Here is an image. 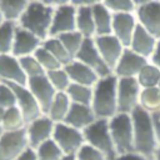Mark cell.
I'll return each instance as SVG.
<instances>
[{
  "instance_id": "6da1fadb",
  "label": "cell",
  "mask_w": 160,
  "mask_h": 160,
  "mask_svg": "<svg viewBox=\"0 0 160 160\" xmlns=\"http://www.w3.org/2000/svg\"><path fill=\"white\" fill-rule=\"evenodd\" d=\"M131 119L134 126L135 151L154 160V155L160 148L154 116L139 106L132 111Z\"/></svg>"
},
{
  "instance_id": "7a4b0ae2",
  "label": "cell",
  "mask_w": 160,
  "mask_h": 160,
  "mask_svg": "<svg viewBox=\"0 0 160 160\" xmlns=\"http://www.w3.org/2000/svg\"><path fill=\"white\" fill-rule=\"evenodd\" d=\"M91 109L96 119L110 120L118 114V78L114 74L99 79L92 88Z\"/></svg>"
},
{
  "instance_id": "3957f363",
  "label": "cell",
  "mask_w": 160,
  "mask_h": 160,
  "mask_svg": "<svg viewBox=\"0 0 160 160\" xmlns=\"http://www.w3.org/2000/svg\"><path fill=\"white\" fill-rule=\"evenodd\" d=\"M54 10V8L46 5L44 1H29L18 25L34 34L41 41H45L49 39Z\"/></svg>"
},
{
  "instance_id": "277c9868",
  "label": "cell",
  "mask_w": 160,
  "mask_h": 160,
  "mask_svg": "<svg viewBox=\"0 0 160 160\" xmlns=\"http://www.w3.org/2000/svg\"><path fill=\"white\" fill-rule=\"evenodd\" d=\"M109 129L118 156L135 151L134 126L131 115L118 112L114 118L109 120Z\"/></svg>"
},
{
  "instance_id": "5b68a950",
  "label": "cell",
  "mask_w": 160,
  "mask_h": 160,
  "mask_svg": "<svg viewBox=\"0 0 160 160\" xmlns=\"http://www.w3.org/2000/svg\"><path fill=\"white\" fill-rule=\"evenodd\" d=\"M82 134L85 138V144L99 150L106 158V160H115L118 158L109 129V120L98 119L85 130H82Z\"/></svg>"
},
{
  "instance_id": "8992f818",
  "label": "cell",
  "mask_w": 160,
  "mask_h": 160,
  "mask_svg": "<svg viewBox=\"0 0 160 160\" xmlns=\"http://www.w3.org/2000/svg\"><path fill=\"white\" fill-rule=\"evenodd\" d=\"M138 24L160 40V0H135Z\"/></svg>"
},
{
  "instance_id": "52a82bcc",
  "label": "cell",
  "mask_w": 160,
  "mask_h": 160,
  "mask_svg": "<svg viewBox=\"0 0 160 160\" xmlns=\"http://www.w3.org/2000/svg\"><path fill=\"white\" fill-rule=\"evenodd\" d=\"M141 86L135 78H118V112L131 115L139 108Z\"/></svg>"
},
{
  "instance_id": "ba28073f",
  "label": "cell",
  "mask_w": 160,
  "mask_h": 160,
  "mask_svg": "<svg viewBox=\"0 0 160 160\" xmlns=\"http://www.w3.org/2000/svg\"><path fill=\"white\" fill-rule=\"evenodd\" d=\"M52 140L58 144L64 155H76L81 146L85 145L82 131L74 129L65 122L55 124Z\"/></svg>"
},
{
  "instance_id": "9c48e42d",
  "label": "cell",
  "mask_w": 160,
  "mask_h": 160,
  "mask_svg": "<svg viewBox=\"0 0 160 160\" xmlns=\"http://www.w3.org/2000/svg\"><path fill=\"white\" fill-rule=\"evenodd\" d=\"M29 146L26 129L4 131L0 138V160H16Z\"/></svg>"
},
{
  "instance_id": "30bf717a",
  "label": "cell",
  "mask_w": 160,
  "mask_h": 160,
  "mask_svg": "<svg viewBox=\"0 0 160 160\" xmlns=\"http://www.w3.org/2000/svg\"><path fill=\"white\" fill-rule=\"evenodd\" d=\"M75 60L82 62L86 66H89L90 69H92L100 79L114 74L112 70L102 60V58L95 45L94 39H84V42H82L79 52L75 56Z\"/></svg>"
},
{
  "instance_id": "8fae6325",
  "label": "cell",
  "mask_w": 160,
  "mask_h": 160,
  "mask_svg": "<svg viewBox=\"0 0 160 160\" xmlns=\"http://www.w3.org/2000/svg\"><path fill=\"white\" fill-rule=\"evenodd\" d=\"M76 11L78 9L71 4V1H66L58 6L54 10L49 38H58L62 34L76 31Z\"/></svg>"
},
{
  "instance_id": "7c38bea8",
  "label": "cell",
  "mask_w": 160,
  "mask_h": 160,
  "mask_svg": "<svg viewBox=\"0 0 160 160\" xmlns=\"http://www.w3.org/2000/svg\"><path fill=\"white\" fill-rule=\"evenodd\" d=\"M5 84H8L15 92L16 106L20 109L26 125H29L30 122H32L34 120H36L44 115L39 102L36 101V99L34 98L31 91L28 89V86H21V85H16V84H11V82H5Z\"/></svg>"
},
{
  "instance_id": "4fadbf2b",
  "label": "cell",
  "mask_w": 160,
  "mask_h": 160,
  "mask_svg": "<svg viewBox=\"0 0 160 160\" xmlns=\"http://www.w3.org/2000/svg\"><path fill=\"white\" fill-rule=\"evenodd\" d=\"M28 89L31 91L36 101L39 102L41 111L44 115H48L50 106L55 99V95L58 91L54 89L51 82L49 81L46 75L38 76V78H31L28 80Z\"/></svg>"
},
{
  "instance_id": "5bb4252c",
  "label": "cell",
  "mask_w": 160,
  "mask_h": 160,
  "mask_svg": "<svg viewBox=\"0 0 160 160\" xmlns=\"http://www.w3.org/2000/svg\"><path fill=\"white\" fill-rule=\"evenodd\" d=\"M55 122L46 115L40 116L29 125H26V135L29 140V146L31 149H38L45 141L52 139Z\"/></svg>"
},
{
  "instance_id": "9a60e30c",
  "label": "cell",
  "mask_w": 160,
  "mask_h": 160,
  "mask_svg": "<svg viewBox=\"0 0 160 160\" xmlns=\"http://www.w3.org/2000/svg\"><path fill=\"white\" fill-rule=\"evenodd\" d=\"M95 45L102 58V60L106 62V65L112 70L119 62L124 50L126 49L112 34L111 35H105V36H95L94 38Z\"/></svg>"
},
{
  "instance_id": "2e32d148",
  "label": "cell",
  "mask_w": 160,
  "mask_h": 160,
  "mask_svg": "<svg viewBox=\"0 0 160 160\" xmlns=\"http://www.w3.org/2000/svg\"><path fill=\"white\" fill-rule=\"evenodd\" d=\"M149 62L148 59L134 52L131 49L126 48L114 69V75L119 79L121 78H135L139 75L141 69Z\"/></svg>"
},
{
  "instance_id": "e0dca14e",
  "label": "cell",
  "mask_w": 160,
  "mask_h": 160,
  "mask_svg": "<svg viewBox=\"0 0 160 160\" xmlns=\"http://www.w3.org/2000/svg\"><path fill=\"white\" fill-rule=\"evenodd\" d=\"M28 76L25 75L20 61L11 54L0 55V81L28 86Z\"/></svg>"
},
{
  "instance_id": "ac0fdd59",
  "label": "cell",
  "mask_w": 160,
  "mask_h": 160,
  "mask_svg": "<svg viewBox=\"0 0 160 160\" xmlns=\"http://www.w3.org/2000/svg\"><path fill=\"white\" fill-rule=\"evenodd\" d=\"M71 4L78 9L76 11V30L85 39H94L96 36L95 22L92 16L94 0L88 1H71Z\"/></svg>"
},
{
  "instance_id": "d6986e66",
  "label": "cell",
  "mask_w": 160,
  "mask_h": 160,
  "mask_svg": "<svg viewBox=\"0 0 160 160\" xmlns=\"http://www.w3.org/2000/svg\"><path fill=\"white\" fill-rule=\"evenodd\" d=\"M138 25L135 14H112V35L125 48L130 46Z\"/></svg>"
},
{
  "instance_id": "ffe728a7",
  "label": "cell",
  "mask_w": 160,
  "mask_h": 160,
  "mask_svg": "<svg viewBox=\"0 0 160 160\" xmlns=\"http://www.w3.org/2000/svg\"><path fill=\"white\" fill-rule=\"evenodd\" d=\"M41 45H42V41L39 38H36L34 34H31L30 31L18 25L15 30L11 55H14L18 59L24 58V56H30V55H34L35 51Z\"/></svg>"
},
{
  "instance_id": "44dd1931",
  "label": "cell",
  "mask_w": 160,
  "mask_h": 160,
  "mask_svg": "<svg viewBox=\"0 0 160 160\" xmlns=\"http://www.w3.org/2000/svg\"><path fill=\"white\" fill-rule=\"evenodd\" d=\"M96 116L91 109V106L80 105L71 102L70 110L64 120V122L74 129L78 130H85L88 126H90L94 121H96Z\"/></svg>"
},
{
  "instance_id": "7402d4cb",
  "label": "cell",
  "mask_w": 160,
  "mask_h": 160,
  "mask_svg": "<svg viewBox=\"0 0 160 160\" xmlns=\"http://www.w3.org/2000/svg\"><path fill=\"white\" fill-rule=\"evenodd\" d=\"M64 69L68 72L71 82H74V84L94 88L95 84L100 79L98 76V74L92 69H90L89 66H86L85 64H82V62H80V61H78L75 59L70 64L65 65Z\"/></svg>"
},
{
  "instance_id": "603a6c76",
  "label": "cell",
  "mask_w": 160,
  "mask_h": 160,
  "mask_svg": "<svg viewBox=\"0 0 160 160\" xmlns=\"http://www.w3.org/2000/svg\"><path fill=\"white\" fill-rule=\"evenodd\" d=\"M156 44H158V39L154 38L144 28L138 25V28L135 30V34H134V36L131 39L129 49H131L134 52H136L140 56H142V58L149 60L150 56L152 55L154 50H155Z\"/></svg>"
},
{
  "instance_id": "cb8c5ba5",
  "label": "cell",
  "mask_w": 160,
  "mask_h": 160,
  "mask_svg": "<svg viewBox=\"0 0 160 160\" xmlns=\"http://www.w3.org/2000/svg\"><path fill=\"white\" fill-rule=\"evenodd\" d=\"M92 16L96 36L112 34V12L104 5L102 1H95V4L92 5Z\"/></svg>"
},
{
  "instance_id": "d4e9b609",
  "label": "cell",
  "mask_w": 160,
  "mask_h": 160,
  "mask_svg": "<svg viewBox=\"0 0 160 160\" xmlns=\"http://www.w3.org/2000/svg\"><path fill=\"white\" fill-rule=\"evenodd\" d=\"M71 106V100L68 96L66 92H58L55 95V99L50 106V110L46 116H49L55 124L64 122L69 110Z\"/></svg>"
},
{
  "instance_id": "484cf974",
  "label": "cell",
  "mask_w": 160,
  "mask_h": 160,
  "mask_svg": "<svg viewBox=\"0 0 160 160\" xmlns=\"http://www.w3.org/2000/svg\"><path fill=\"white\" fill-rule=\"evenodd\" d=\"M29 5L28 0H0V10L5 21L19 22Z\"/></svg>"
},
{
  "instance_id": "4316f807",
  "label": "cell",
  "mask_w": 160,
  "mask_h": 160,
  "mask_svg": "<svg viewBox=\"0 0 160 160\" xmlns=\"http://www.w3.org/2000/svg\"><path fill=\"white\" fill-rule=\"evenodd\" d=\"M139 106L151 115L159 114L160 112V89L158 86L141 89Z\"/></svg>"
},
{
  "instance_id": "83f0119b",
  "label": "cell",
  "mask_w": 160,
  "mask_h": 160,
  "mask_svg": "<svg viewBox=\"0 0 160 160\" xmlns=\"http://www.w3.org/2000/svg\"><path fill=\"white\" fill-rule=\"evenodd\" d=\"M1 128L4 129V131H18V130L26 128L24 116H22V114L18 106H14V108L5 110Z\"/></svg>"
},
{
  "instance_id": "f1b7e54d",
  "label": "cell",
  "mask_w": 160,
  "mask_h": 160,
  "mask_svg": "<svg viewBox=\"0 0 160 160\" xmlns=\"http://www.w3.org/2000/svg\"><path fill=\"white\" fill-rule=\"evenodd\" d=\"M66 94L70 98L71 102L80 104V105H86V106H91V101H92V88L71 82L70 86L66 90Z\"/></svg>"
},
{
  "instance_id": "f546056e",
  "label": "cell",
  "mask_w": 160,
  "mask_h": 160,
  "mask_svg": "<svg viewBox=\"0 0 160 160\" xmlns=\"http://www.w3.org/2000/svg\"><path fill=\"white\" fill-rule=\"evenodd\" d=\"M136 80L141 89H149V88H156L160 81V69H158L155 65H152L150 61L141 69L139 75L136 76Z\"/></svg>"
},
{
  "instance_id": "4dcf8cb0",
  "label": "cell",
  "mask_w": 160,
  "mask_h": 160,
  "mask_svg": "<svg viewBox=\"0 0 160 160\" xmlns=\"http://www.w3.org/2000/svg\"><path fill=\"white\" fill-rule=\"evenodd\" d=\"M16 26L18 24L11 21H4L0 25V55L11 54Z\"/></svg>"
},
{
  "instance_id": "1f68e13d",
  "label": "cell",
  "mask_w": 160,
  "mask_h": 160,
  "mask_svg": "<svg viewBox=\"0 0 160 160\" xmlns=\"http://www.w3.org/2000/svg\"><path fill=\"white\" fill-rule=\"evenodd\" d=\"M42 48H45L49 52H51L55 59L62 65H68L70 64L74 59L70 56V54L66 51V49L64 48V45L61 44V41L58 38H49L45 41H42Z\"/></svg>"
},
{
  "instance_id": "d6a6232c",
  "label": "cell",
  "mask_w": 160,
  "mask_h": 160,
  "mask_svg": "<svg viewBox=\"0 0 160 160\" xmlns=\"http://www.w3.org/2000/svg\"><path fill=\"white\" fill-rule=\"evenodd\" d=\"M58 39L61 41V44L64 45V48L66 49V51L70 54V56L72 59H75V56L79 52V50H80V48H81L85 38L76 30V31L62 34V35L58 36Z\"/></svg>"
},
{
  "instance_id": "836d02e7",
  "label": "cell",
  "mask_w": 160,
  "mask_h": 160,
  "mask_svg": "<svg viewBox=\"0 0 160 160\" xmlns=\"http://www.w3.org/2000/svg\"><path fill=\"white\" fill-rule=\"evenodd\" d=\"M35 151L38 160H61L65 156L61 149L52 139L41 144L38 149H35Z\"/></svg>"
},
{
  "instance_id": "e575fe53",
  "label": "cell",
  "mask_w": 160,
  "mask_h": 160,
  "mask_svg": "<svg viewBox=\"0 0 160 160\" xmlns=\"http://www.w3.org/2000/svg\"><path fill=\"white\" fill-rule=\"evenodd\" d=\"M46 76L58 92H66L68 88L71 84V80L64 68L49 71V72H46Z\"/></svg>"
},
{
  "instance_id": "d590c367",
  "label": "cell",
  "mask_w": 160,
  "mask_h": 160,
  "mask_svg": "<svg viewBox=\"0 0 160 160\" xmlns=\"http://www.w3.org/2000/svg\"><path fill=\"white\" fill-rule=\"evenodd\" d=\"M34 56H35V59L39 61V64L42 66V69H44L46 72L64 68V66L55 59V56H54L51 52H49L45 48H42V45L35 51Z\"/></svg>"
},
{
  "instance_id": "8d00e7d4",
  "label": "cell",
  "mask_w": 160,
  "mask_h": 160,
  "mask_svg": "<svg viewBox=\"0 0 160 160\" xmlns=\"http://www.w3.org/2000/svg\"><path fill=\"white\" fill-rule=\"evenodd\" d=\"M19 61H20V65H21L25 75L28 76V79L46 75V71L42 69V66L39 64V61L35 59L34 55L20 58Z\"/></svg>"
},
{
  "instance_id": "74e56055",
  "label": "cell",
  "mask_w": 160,
  "mask_h": 160,
  "mask_svg": "<svg viewBox=\"0 0 160 160\" xmlns=\"http://www.w3.org/2000/svg\"><path fill=\"white\" fill-rule=\"evenodd\" d=\"M102 2L112 14H135L136 11L135 0H105Z\"/></svg>"
},
{
  "instance_id": "f35d334b",
  "label": "cell",
  "mask_w": 160,
  "mask_h": 160,
  "mask_svg": "<svg viewBox=\"0 0 160 160\" xmlns=\"http://www.w3.org/2000/svg\"><path fill=\"white\" fill-rule=\"evenodd\" d=\"M0 106L4 108L5 110L16 106L15 92L5 82H0Z\"/></svg>"
},
{
  "instance_id": "ab89813d",
  "label": "cell",
  "mask_w": 160,
  "mask_h": 160,
  "mask_svg": "<svg viewBox=\"0 0 160 160\" xmlns=\"http://www.w3.org/2000/svg\"><path fill=\"white\" fill-rule=\"evenodd\" d=\"M115 160H151L136 151H132V152H129V154H124V155H119Z\"/></svg>"
},
{
  "instance_id": "60d3db41",
  "label": "cell",
  "mask_w": 160,
  "mask_h": 160,
  "mask_svg": "<svg viewBox=\"0 0 160 160\" xmlns=\"http://www.w3.org/2000/svg\"><path fill=\"white\" fill-rule=\"evenodd\" d=\"M149 61H150L152 65H155L158 69H160V40H158V44H156V46H155V50H154L152 55L150 56Z\"/></svg>"
},
{
  "instance_id": "b9f144b4",
  "label": "cell",
  "mask_w": 160,
  "mask_h": 160,
  "mask_svg": "<svg viewBox=\"0 0 160 160\" xmlns=\"http://www.w3.org/2000/svg\"><path fill=\"white\" fill-rule=\"evenodd\" d=\"M16 160H38V156H36V151L35 149H31V148H28Z\"/></svg>"
},
{
  "instance_id": "7bdbcfd3",
  "label": "cell",
  "mask_w": 160,
  "mask_h": 160,
  "mask_svg": "<svg viewBox=\"0 0 160 160\" xmlns=\"http://www.w3.org/2000/svg\"><path fill=\"white\" fill-rule=\"evenodd\" d=\"M154 116V121L156 125V131H158V139H159V145H160V112L152 115Z\"/></svg>"
},
{
  "instance_id": "ee69618b",
  "label": "cell",
  "mask_w": 160,
  "mask_h": 160,
  "mask_svg": "<svg viewBox=\"0 0 160 160\" xmlns=\"http://www.w3.org/2000/svg\"><path fill=\"white\" fill-rule=\"evenodd\" d=\"M61 160H76V156L75 155H65Z\"/></svg>"
},
{
  "instance_id": "f6af8a7d",
  "label": "cell",
  "mask_w": 160,
  "mask_h": 160,
  "mask_svg": "<svg viewBox=\"0 0 160 160\" xmlns=\"http://www.w3.org/2000/svg\"><path fill=\"white\" fill-rule=\"evenodd\" d=\"M4 114H5V109L0 106V125L2 122V119H4Z\"/></svg>"
},
{
  "instance_id": "bcb514c9",
  "label": "cell",
  "mask_w": 160,
  "mask_h": 160,
  "mask_svg": "<svg viewBox=\"0 0 160 160\" xmlns=\"http://www.w3.org/2000/svg\"><path fill=\"white\" fill-rule=\"evenodd\" d=\"M154 160H160V148L156 150V152L154 155Z\"/></svg>"
},
{
  "instance_id": "7dc6e473",
  "label": "cell",
  "mask_w": 160,
  "mask_h": 160,
  "mask_svg": "<svg viewBox=\"0 0 160 160\" xmlns=\"http://www.w3.org/2000/svg\"><path fill=\"white\" fill-rule=\"evenodd\" d=\"M4 21H5V19H4L2 12H1V10H0V25H1V24H4Z\"/></svg>"
},
{
  "instance_id": "c3c4849f",
  "label": "cell",
  "mask_w": 160,
  "mask_h": 160,
  "mask_svg": "<svg viewBox=\"0 0 160 160\" xmlns=\"http://www.w3.org/2000/svg\"><path fill=\"white\" fill-rule=\"evenodd\" d=\"M4 134V129L1 128V125H0V138H1V135Z\"/></svg>"
},
{
  "instance_id": "681fc988",
  "label": "cell",
  "mask_w": 160,
  "mask_h": 160,
  "mask_svg": "<svg viewBox=\"0 0 160 160\" xmlns=\"http://www.w3.org/2000/svg\"><path fill=\"white\" fill-rule=\"evenodd\" d=\"M158 88H159V89H160V81H159V85H158Z\"/></svg>"
},
{
  "instance_id": "f907efd6",
  "label": "cell",
  "mask_w": 160,
  "mask_h": 160,
  "mask_svg": "<svg viewBox=\"0 0 160 160\" xmlns=\"http://www.w3.org/2000/svg\"><path fill=\"white\" fill-rule=\"evenodd\" d=\"M0 82H1V81H0Z\"/></svg>"
}]
</instances>
